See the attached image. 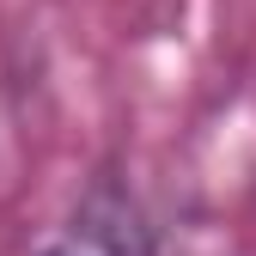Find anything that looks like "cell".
Instances as JSON below:
<instances>
[{
  "mask_svg": "<svg viewBox=\"0 0 256 256\" xmlns=\"http://www.w3.org/2000/svg\"><path fill=\"white\" fill-rule=\"evenodd\" d=\"M37 256H158V238H152L146 208L122 183L104 177L68 208V220L49 232Z\"/></svg>",
  "mask_w": 256,
  "mask_h": 256,
  "instance_id": "1",
  "label": "cell"
}]
</instances>
